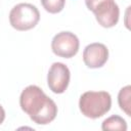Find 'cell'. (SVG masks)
I'll return each instance as SVG.
<instances>
[{"mask_svg": "<svg viewBox=\"0 0 131 131\" xmlns=\"http://www.w3.org/2000/svg\"><path fill=\"white\" fill-rule=\"evenodd\" d=\"M19 105L29 115L30 119L38 125L51 123L57 115L55 102L36 85H30L23 90L19 97Z\"/></svg>", "mask_w": 131, "mask_h": 131, "instance_id": "obj_1", "label": "cell"}, {"mask_svg": "<svg viewBox=\"0 0 131 131\" xmlns=\"http://www.w3.org/2000/svg\"><path fill=\"white\" fill-rule=\"evenodd\" d=\"M112 106V97L106 91H87L79 100V108L87 118L97 119L105 115Z\"/></svg>", "mask_w": 131, "mask_h": 131, "instance_id": "obj_2", "label": "cell"}, {"mask_svg": "<svg viewBox=\"0 0 131 131\" xmlns=\"http://www.w3.org/2000/svg\"><path fill=\"white\" fill-rule=\"evenodd\" d=\"M40 20L38 8L30 3L16 4L9 12V23L17 31H28L36 27Z\"/></svg>", "mask_w": 131, "mask_h": 131, "instance_id": "obj_3", "label": "cell"}, {"mask_svg": "<svg viewBox=\"0 0 131 131\" xmlns=\"http://www.w3.org/2000/svg\"><path fill=\"white\" fill-rule=\"evenodd\" d=\"M85 4L101 27L112 28L117 25L120 9L115 0H85Z\"/></svg>", "mask_w": 131, "mask_h": 131, "instance_id": "obj_4", "label": "cell"}, {"mask_svg": "<svg viewBox=\"0 0 131 131\" xmlns=\"http://www.w3.org/2000/svg\"><path fill=\"white\" fill-rule=\"evenodd\" d=\"M80 42L78 37L72 32H60L56 34L51 42V49L57 56L71 58L75 56L79 50Z\"/></svg>", "mask_w": 131, "mask_h": 131, "instance_id": "obj_5", "label": "cell"}, {"mask_svg": "<svg viewBox=\"0 0 131 131\" xmlns=\"http://www.w3.org/2000/svg\"><path fill=\"white\" fill-rule=\"evenodd\" d=\"M71 73L69 68L62 62H53L47 75L49 89L56 94L63 93L70 83Z\"/></svg>", "mask_w": 131, "mask_h": 131, "instance_id": "obj_6", "label": "cell"}, {"mask_svg": "<svg viewBox=\"0 0 131 131\" xmlns=\"http://www.w3.org/2000/svg\"><path fill=\"white\" fill-rule=\"evenodd\" d=\"M108 58V49L102 43H91L83 51V61L90 69H98L104 66Z\"/></svg>", "mask_w": 131, "mask_h": 131, "instance_id": "obj_7", "label": "cell"}, {"mask_svg": "<svg viewBox=\"0 0 131 131\" xmlns=\"http://www.w3.org/2000/svg\"><path fill=\"white\" fill-rule=\"evenodd\" d=\"M101 129L104 130V131H116V130H119V131H126L127 130V123L126 121L120 117V116H117V115H114V116H111L108 118H106L102 124H101Z\"/></svg>", "mask_w": 131, "mask_h": 131, "instance_id": "obj_8", "label": "cell"}, {"mask_svg": "<svg viewBox=\"0 0 131 131\" xmlns=\"http://www.w3.org/2000/svg\"><path fill=\"white\" fill-rule=\"evenodd\" d=\"M130 97H131V87L125 86L124 88H122L118 94V103L120 108L126 113L127 116H131L130 113V107H131V101H130Z\"/></svg>", "mask_w": 131, "mask_h": 131, "instance_id": "obj_9", "label": "cell"}, {"mask_svg": "<svg viewBox=\"0 0 131 131\" xmlns=\"http://www.w3.org/2000/svg\"><path fill=\"white\" fill-rule=\"evenodd\" d=\"M43 8L49 13L60 12L66 4V0H41Z\"/></svg>", "mask_w": 131, "mask_h": 131, "instance_id": "obj_10", "label": "cell"}, {"mask_svg": "<svg viewBox=\"0 0 131 131\" xmlns=\"http://www.w3.org/2000/svg\"><path fill=\"white\" fill-rule=\"evenodd\" d=\"M4 119H5V111H4V108L0 104V125L3 123Z\"/></svg>", "mask_w": 131, "mask_h": 131, "instance_id": "obj_11", "label": "cell"}]
</instances>
